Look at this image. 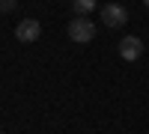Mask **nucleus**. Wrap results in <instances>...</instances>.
Returning <instances> with one entry per match:
<instances>
[{
  "label": "nucleus",
  "mask_w": 149,
  "mask_h": 134,
  "mask_svg": "<svg viewBox=\"0 0 149 134\" xmlns=\"http://www.w3.org/2000/svg\"><path fill=\"white\" fill-rule=\"evenodd\" d=\"M42 36V24L36 21V18H27V21H21L18 27H15V39L21 42V45H30V42H36Z\"/></svg>",
  "instance_id": "3"
},
{
  "label": "nucleus",
  "mask_w": 149,
  "mask_h": 134,
  "mask_svg": "<svg viewBox=\"0 0 149 134\" xmlns=\"http://www.w3.org/2000/svg\"><path fill=\"white\" fill-rule=\"evenodd\" d=\"M98 0H72V9L78 12V15H90V12L95 9Z\"/></svg>",
  "instance_id": "5"
},
{
  "label": "nucleus",
  "mask_w": 149,
  "mask_h": 134,
  "mask_svg": "<svg viewBox=\"0 0 149 134\" xmlns=\"http://www.w3.org/2000/svg\"><path fill=\"white\" fill-rule=\"evenodd\" d=\"M119 57L128 60V63L140 60L143 57V39H140V36H125V39L119 42Z\"/></svg>",
  "instance_id": "4"
},
{
  "label": "nucleus",
  "mask_w": 149,
  "mask_h": 134,
  "mask_svg": "<svg viewBox=\"0 0 149 134\" xmlns=\"http://www.w3.org/2000/svg\"><path fill=\"white\" fill-rule=\"evenodd\" d=\"M102 21L107 24L110 30L125 27V21H128V9L122 6V3H107V6H102Z\"/></svg>",
  "instance_id": "2"
},
{
  "label": "nucleus",
  "mask_w": 149,
  "mask_h": 134,
  "mask_svg": "<svg viewBox=\"0 0 149 134\" xmlns=\"http://www.w3.org/2000/svg\"><path fill=\"white\" fill-rule=\"evenodd\" d=\"M69 39L74 45H86L95 39V24L86 18V15H78L74 21H69Z\"/></svg>",
  "instance_id": "1"
},
{
  "label": "nucleus",
  "mask_w": 149,
  "mask_h": 134,
  "mask_svg": "<svg viewBox=\"0 0 149 134\" xmlns=\"http://www.w3.org/2000/svg\"><path fill=\"white\" fill-rule=\"evenodd\" d=\"M0 134H3V128H0Z\"/></svg>",
  "instance_id": "8"
},
{
  "label": "nucleus",
  "mask_w": 149,
  "mask_h": 134,
  "mask_svg": "<svg viewBox=\"0 0 149 134\" xmlns=\"http://www.w3.org/2000/svg\"><path fill=\"white\" fill-rule=\"evenodd\" d=\"M143 3H146V6H149V0H143Z\"/></svg>",
  "instance_id": "7"
},
{
  "label": "nucleus",
  "mask_w": 149,
  "mask_h": 134,
  "mask_svg": "<svg viewBox=\"0 0 149 134\" xmlns=\"http://www.w3.org/2000/svg\"><path fill=\"white\" fill-rule=\"evenodd\" d=\"M18 6V0H0V15H6V12H12Z\"/></svg>",
  "instance_id": "6"
}]
</instances>
